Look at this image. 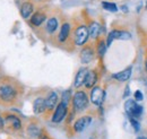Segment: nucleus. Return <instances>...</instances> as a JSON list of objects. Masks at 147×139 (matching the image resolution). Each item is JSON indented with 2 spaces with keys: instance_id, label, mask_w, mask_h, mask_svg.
<instances>
[{
  "instance_id": "nucleus-1",
  "label": "nucleus",
  "mask_w": 147,
  "mask_h": 139,
  "mask_svg": "<svg viewBox=\"0 0 147 139\" xmlns=\"http://www.w3.org/2000/svg\"><path fill=\"white\" fill-rule=\"evenodd\" d=\"M22 92V87L16 80H2L0 83V104H15L18 101Z\"/></svg>"
},
{
  "instance_id": "nucleus-2",
  "label": "nucleus",
  "mask_w": 147,
  "mask_h": 139,
  "mask_svg": "<svg viewBox=\"0 0 147 139\" xmlns=\"http://www.w3.org/2000/svg\"><path fill=\"white\" fill-rule=\"evenodd\" d=\"M73 38L75 45H77V47H83L84 44H86L88 38H90V33H88L87 25H85L83 23L78 24L74 30Z\"/></svg>"
},
{
  "instance_id": "nucleus-3",
  "label": "nucleus",
  "mask_w": 147,
  "mask_h": 139,
  "mask_svg": "<svg viewBox=\"0 0 147 139\" xmlns=\"http://www.w3.org/2000/svg\"><path fill=\"white\" fill-rule=\"evenodd\" d=\"M90 104V100L87 94L84 90H77L73 96V109L74 112L79 113L85 111Z\"/></svg>"
},
{
  "instance_id": "nucleus-4",
  "label": "nucleus",
  "mask_w": 147,
  "mask_h": 139,
  "mask_svg": "<svg viewBox=\"0 0 147 139\" xmlns=\"http://www.w3.org/2000/svg\"><path fill=\"white\" fill-rule=\"evenodd\" d=\"M125 110L128 117H132L136 119H140L143 114V106L138 104L135 100H127L125 103Z\"/></svg>"
},
{
  "instance_id": "nucleus-5",
  "label": "nucleus",
  "mask_w": 147,
  "mask_h": 139,
  "mask_svg": "<svg viewBox=\"0 0 147 139\" xmlns=\"http://www.w3.org/2000/svg\"><path fill=\"white\" fill-rule=\"evenodd\" d=\"M47 19H48V14L44 8L35 9V11L30 18V24L33 27H40L43 25L44 22H47Z\"/></svg>"
},
{
  "instance_id": "nucleus-6",
  "label": "nucleus",
  "mask_w": 147,
  "mask_h": 139,
  "mask_svg": "<svg viewBox=\"0 0 147 139\" xmlns=\"http://www.w3.org/2000/svg\"><path fill=\"white\" fill-rule=\"evenodd\" d=\"M36 7H35V2L33 0H25L22 2L20 7H19V14L24 19H30L31 16L33 15V13L35 11Z\"/></svg>"
},
{
  "instance_id": "nucleus-7",
  "label": "nucleus",
  "mask_w": 147,
  "mask_h": 139,
  "mask_svg": "<svg viewBox=\"0 0 147 139\" xmlns=\"http://www.w3.org/2000/svg\"><path fill=\"white\" fill-rule=\"evenodd\" d=\"M68 113V104L60 102L58 103V105L55 106L53 115H52V122L55 123H60L61 121H63V119L66 118Z\"/></svg>"
},
{
  "instance_id": "nucleus-8",
  "label": "nucleus",
  "mask_w": 147,
  "mask_h": 139,
  "mask_svg": "<svg viewBox=\"0 0 147 139\" xmlns=\"http://www.w3.org/2000/svg\"><path fill=\"white\" fill-rule=\"evenodd\" d=\"M91 96L90 100L94 105L96 106H101L102 103L104 102V97H105V92L101 88L100 86H94L91 88Z\"/></svg>"
},
{
  "instance_id": "nucleus-9",
  "label": "nucleus",
  "mask_w": 147,
  "mask_h": 139,
  "mask_svg": "<svg viewBox=\"0 0 147 139\" xmlns=\"http://www.w3.org/2000/svg\"><path fill=\"white\" fill-rule=\"evenodd\" d=\"M80 61L83 65H87L90 62H92L95 58V51L92 45H86L85 48L82 49L80 51Z\"/></svg>"
},
{
  "instance_id": "nucleus-10",
  "label": "nucleus",
  "mask_w": 147,
  "mask_h": 139,
  "mask_svg": "<svg viewBox=\"0 0 147 139\" xmlns=\"http://www.w3.org/2000/svg\"><path fill=\"white\" fill-rule=\"evenodd\" d=\"M131 37V34L125 31H119V30H113L111 31L108 35V40H107V45L109 47L114 40H129Z\"/></svg>"
},
{
  "instance_id": "nucleus-11",
  "label": "nucleus",
  "mask_w": 147,
  "mask_h": 139,
  "mask_svg": "<svg viewBox=\"0 0 147 139\" xmlns=\"http://www.w3.org/2000/svg\"><path fill=\"white\" fill-rule=\"evenodd\" d=\"M92 122V117L90 115H84V117H80L79 119H77L75 123H74V130L76 132H82L84 131Z\"/></svg>"
},
{
  "instance_id": "nucleus-12",
  "label": "nucleus",
  "mask_w": 147,
  "mask_h": 139,
  "mask_svg": "<svg viewBox=\"0 0 147 139\" xmlns=\"http://www.w3.org/2000/svg\"><path fill=\"white\" fill-rule=\"evenodd\" d=\"M58 27H59V19H58V17L55 16V15L48 17L45 26H44L45 32L49 35H53L58 31Z\"/></svg>"
},
{
  "instance_id": "nucleus-13",
  "label": "nucleus",
  "mask_w": 147,
  "mask_h": 139,
  "mask_svg": "<svg viewBox=\"0 0 147 139\" xmlns=\"http://www.w3.org/2000/svg\"><path fill=\"white\" fill-rule=\"evenodd\" d=\"M70 34H71V25H70V23L65 22L60 27V31L58 34V41L60 43H65L69 38Z\"/></svg>"
},
{
  "instance_id": "nucleus-14",
  "label": "nucleus",
  "mask_w": 147,
  "mask_h": 139,
  "mask_svg": "<svg viewBox=\"0 0 147 139\" xmlns=\"http://www.w3.org/2000/svg\"><path fill=\"white\" fill-rule=\"evenodd\" d=\"M45 104H47V111L51 112L52 110H55V106L58 105V94L55 90H51L48 96L45 97Z\"/></svg>"
},
{
  "instance_id": "nucleus-15",
  "label": "nucleus",
  "mask_w": 147,
  "mask_h": 139,
  "mask_svg": "<svg viewBox=\"0 0 147 139\" xmlns=\"http://www.w3.org/2000/svg\"><path fill=\"white\" fill-rule=\"evenodd\" d=\"M97 79H98V77H97L96 70H88L87 75H86V78H85V82H84V85L86 88L91 89L97 83Z\"/></svg>"
},
{
  "instance_id": "nucleus-16",
  "label": "nucleus",
  "mask_w": 147,
  "mask_h": 139,
  "mask_svg": "<svg viewBox=\"0 0 147 139\" xmlns=\"http://www.w3.org/2000/svg\"><path fill=\"white\" fill-rule=\"evenodd\" d=\"M87 72H88V69L85 68V67H83V68H80L78 70V72L76 74V77H75V83H74L76 88H79V87H82L84 85V82H85Z\"/></svg>"
},
{
  "instance_id": "nucleus-17",
  "label": "nucleus",
  "mask_w": 147,
  "mask_h": 139,
  "mask_svg": "<svg viewBox=\"0 0 147 139\" xmlns=\"http://www.w3.org/2000/svg\"><path fill=\"white\" fill-rule=\"evenodd\" d=\"M33 111L35 114H42L47 112V104H45V99L43 97H37L33 103Z\"/></svg>"
},
{
  "instance_id": "nucleus-18",
  "label": "nucleus",
  "mask_w": 147,
  "mask_h": 139,
  "mask_svg": "<svg viewBox=\"0 0 147 139\" xmlns=\"http://www.w3.org/2000/svg\"><path fill=\"white\" fill-rule=\"evenodd\" d=\"M87 27H88L90 37H92V38H97L102 32V26L97 22H91Z\"/></svg>"
},
{
  "instance_id": "nucleus-19",
  "label": "nucleus",
  "mask_w": 147,
  "mask_h": 139,
  "mask_svg": "<svg viewBox=\"0 0 147 139\" xmlns=\"http://www.w3.org/2000/svg\"><path fill=\"white\" fill-rule=\"evenodd\" d=\"M131 70H132L131 67H129V68L122 70L120 72H117V74L112 75V78H114V79H117L119 82H127L130 78V76H131Z\"/></svg>"
},
{
  "instance_id": "nucleus-20",
  "label": "nucleus",
  "mask_w": 147,
  "mask_h": 139,
  "mask_svg": "<svg viewBox=\"0 0 147 139\" xmlns=\"http://www.w3.org/2000/svg\"><path fill=\"white\" fill-rule=\"evenodd\" d=\"M6 122L9 124V127H11L15 130H19L22 127V122L19 120V118H17L16 115H13V114H9L6 117Z\"/></svg>"
},
{
  "instance_id": "nucleus-21",
  "label": "nucleus",
  "mask_w": 147,
  "mask_h": 139,
  "mask_svg": "<svg viewBox=\"0 0 147 139\" xmlns=\"http://www.w3.org/2000/svg\"><path fill=\"white\" fill-rule=\"evenodd\" d=\"M107 48H108V45H107L104 40H100L97 42V44H96V53H97V55L100 58L104 57V54L107 52Z\"/></svg>"
},
{
  "instance_id": "nucleus-22",
  "label": "nucleus",
  "mask_w": 147,
  "mask_h": 139,
  "mask_svg": "<svg viewBox=\"0 0 147 139\" xmlns=\"http://www.w3.org/2000/svg\"><path fill=\"white\" fill-rule=\"evenodd\" d=\"M102 7H103V9L111 11V13L118 11V6L113 2H110V1H102Z\"/></svg>"
},
{
  "instance_id": "nucleus-23",
  "label": "nucleus",
  "mask_w": 147,
  "mask_h": 139,
  "mask_svg": "<svg viewBox=\"0 0 147 139\" xmlns=\"http://www.w3.org/2000/svg\"><path fill=\"white\" fill-rule=\"evenodd\" d=\"M27 132H28V135H30V136H32V137H37V136H40L41 130L38 129V127H37V126L31 124V126H28Z\"/></svg>"
},
{
  "instance_id": "nucleus-24",
  "label": "nucleus",
  "mask_w": 147,
  "mask_h": 139,
  "mask_svg": "<svg viewBox=\"0 0 147 139\" xmlns=\"http://www.w3.org/2000/svg\"><path fill=\"white\" fill-rule=\"evenodd\" d=\"M129 120H130L131 126L135 128V130H136V131H139V129H140V123L138 121V119L132 118V117H129Z\"/></svg>"
},
{
  "instance_id": "nucleus-25",
  "label": "nucleus",
  "mask_w": 147,
  "mask_h": 139,
  "mask_svg": "<svg viewBox=\"0 0 147 139\" xmlns=\"http://www.w3.org/2000/svg\"><path fill=\"white\" fill-rule=\"evenodd\" d=\"M69 101H70V90H66V92L62 93V100H61V102L68 104Z\"/></svg>"
},
{
  "instance_id": "nucleus-26",
  "label": "nucleus",
  "mask_w": 147,
  "mask_h": 139,
  "mask_svg": "<svg viewBox=\"0 0 147 139\" xmlns=\"http://www.w3.org/2000/svg\"><path fill=\"white\" fill-rule=\"evenodd\" d=\"M134 97H135V101H143L144 100V95L140 90H136L134 94Z\"/></svg>"
},
{
  "instance_id": "nucleus-27",
  "label": "nucleus",
  "mask_w": 147,
  "mask_h": 139,
  "mask_svg": "<svg viewBox=\"0 0 147 139\" xmlns=\"http://www.w3.org/2000/svg\"><path fill=\"white\" fill-rule=\"evenodd\" d=\"M40 139H51L48 135L45 134H40Z\"/></svg>"
},
{
  "instance_id": "nucleus-28",
  "label": "nucleus",
  "mask_w": 147,
  "mask_h": 139,
  "mask_svg": "<svg viewBox=\"0 0 147 139\" xmlns=\"http://www.w3.org/2000/svg\"><path fill=\"white\" fill-rule=\"evenodd\" d=\"M3 126H5V121H3V119H2V117L0 115V130L3 128Z\"/></svg>"
},
{
  "instance_id": "nucleus-29",
  "label": "nucleus",
  "mask_w": 147,
  "mask_h": 139,
  "mask_svg": "<svg viewBox=\"0 0 147 139\" xmlns=\"http://www.w3.org/2000/svg\"><path fill=\"white\" fill-rule=\"evenodd\" d=\"M34 2H40V3H42V2H45V1H48V0H33Z\"/></svg>"
},
{
  "instance_id": "nucleus-30",
  "label": "nucleus",
  "mask_w": 147,
  "mask_h": 139,
  "mask_svg": "<svg viewBox=\"0 0 147 139\" xmlns=\"http://www.w3.org/2000/svg\"><path fill=\"white\" fill-rule=\"evenodd\" d=\"M145 66H146V68H147V58H146V61H145Z\"/></svg>"
},
{
  "instance_id": "nucleus-31",
  "label": "nucleus",
  "mask_w": 147,
  "mask_h": 139,
  "mask_svg": "<svg viewBox=\"0 0 147 139\" xmlns=\"http://www.w3.org/2000/svg\"><path fill=\"white\" fill-rule=\"evenodd\" d=\"M138 139H146V138H142V137H140V138H138Z\"/></svg>"
},
{
  "instance_id": "nucleus-32",
  "label": "nucleus",
  "mask_w": 147,
  "mask_h": 139,
  "mask_svg": "<svg viewBox=\"0 0 147 139\" xmlns=\"http://www.w3.org/2000/svg\"><path fill=\"white\" fill-rule=\"evenodd\" d=\"M91 139H93V138H91Z\"/></svg>"
}]
</instances>
